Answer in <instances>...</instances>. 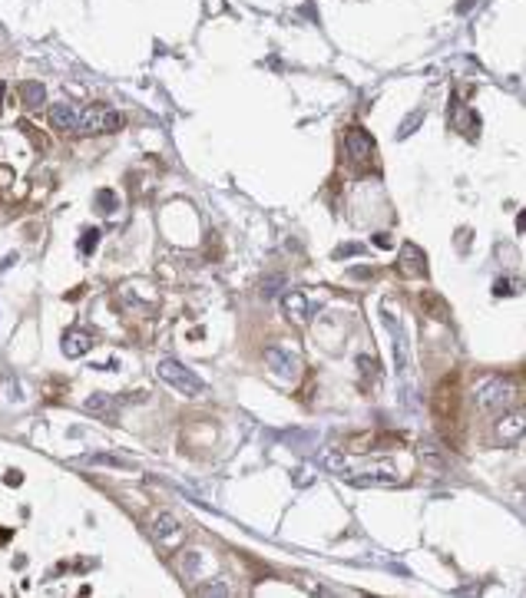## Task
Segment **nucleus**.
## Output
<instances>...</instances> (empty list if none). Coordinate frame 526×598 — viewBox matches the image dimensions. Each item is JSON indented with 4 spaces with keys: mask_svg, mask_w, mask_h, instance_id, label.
I'll list each match as a JSON object with an SVG mask.
<instances>
[{
    "mask_svg": "<svg viewBox=\"0 0 526 598\" xmlns=\"http://www.w3.org/2000/svg\"><path fill=\"white\" fill-rule=\"evenodd\" d=\"M265 360H269V367L275 377H282V380H298L301 360H298V354H291L288 347H269V351H265Z\"/></svg>",
    "mask_w": 526,
    "mask_h": 598,
    "instance_id": "5",
    "label": "nucleus"
},
{
    "mask_svg": "<svg viewBox=\"0 0 526 598\" xmlns=\"http://www.w3.org/2000/svg\"><path fill=\"white\" fill-rule=\"evenodd\" d=\"M20 96H24V106H27V109H40V106L46 103L44 83H37V80H27L24 90H20Z\"/></svg>",
    "mask_w": 526,
    "mask_h": 598,
    "instance_id": "14",
    "label": "nucleus"
},
{
    "mask_svg": "<svg viewBox=\"0 0 526 598\" xmlns=\"http://www.w3.org/2000/svg\"><path fill=\"white\" fill-rule=\"evenodd\" d=\"M93 344H96V334L90 328H70L63 334V354L66 357H83L90 354Z\"/></svg>",
    "mask_w": 526,
    "mask_h": 598,
    "instance_id": "7",
    "label": "nucleus"
},
{
    "mask_svg": "<svg viewBox=\"0 0 526 598\" xmlns=\"http://www.w3.org/2000/svg\"><path fill=\"white\" fill-rule=\"evenodd\" d=\"M493 295H496V298H503V295H516V291H513L510 281H496L493 284Z\"/></svg>",
    "mask_w": 526,
    "mask_h": 598,
    "instance_id": "24",
    "label": "nucleus"
},
{
    "mask_svg": "<svg viewBox=\"0 0 526 598\" xmlns=\"http://www.w3.org/2000/svg\"><path fill=\"white\" fill-rule=\"evenodd\" d=\"M83 463H100V466H116V469H129L133 463H126V460H116V456H106V453H93V456H87Z\"/></svg>",
    "mask_w": 526,
    "mask_h": 598,
    "instance_id": "17",
    "label": "nucleus"
},
{
    "mask_svg": "<svg viewBox=\"0 0 526 598\" xmlns=\"http://www.w3.org/2000/svg\"><path fill=\"white\" fill-rule=\"evenodd\" d=\"M0 103H3V83H0Z\"/></svg>",
    "mask_w": 526,
    "mask_h": 598,
    "instance_id": "29",
    "label": "nucleus"
},
{
    "mask_svg": "<svg viewBox=\"0 0 526 598\" xmlns=\"http://www.w3.org/2000/svg\"><path fill=\"white\" fill-rule=\"evenodd\" d=\"M156 371H159V377H163V380L169 384V387H176L179 393H185V397H199V393L206 390V384H202V377L192 374V371H189L185 364H179L176 357H163V360H159V367H156Z\"/></svg>",
    "mask_w": 526,
    "mask_h": 598,
    "instance_id": "3",
    "label": "nucleus"
},
{
    "mask_svg": "<svg viewBox=\"0 0 526 598\" xmlns=\"http://www.w3.org/2000/svg\"><path fill=\"white\" fill-rule=\"evenodd\" d=\"M7 539H10V529H3V532H0V542H7Z\"/></svg>",
    "mask_w": 526,
    "mask_h": 598,
    "instance_id": "28",
    "label": "nucleus"
},
{
    "mask_svg": "<svg viewBox=\"0 0 526 598\" xmlns=\"http://www.w3.org/2000/svg\"><path fill=\"white\" fill-rule=\"evenodd\" d=\"M520 397H523V377L490 374L473 390V400L480 410H507L510 404H520Z\"/></svg>",
    "mask_w": 526,
    "mask_h": 598,
    "instance_id": "2",
    "label": "nucleus"
},
{
    "mask_svg": "<svg viewBox=\"0 0 526 598\" xmlns=\"http://www.w3.org/2000/svg\"><path fill=\"white\" fill-rule=\"evenodd\" d=\"M83 136H100V133H120L123 129V116L116 109H109L103 103H93L80 113V126H76Z\"/></svg>",
    "mask_w": 526,
    "mask_h": 598,
    "instance_id": "4",
    "label": "nucleus"
},
{
    "mask_svg": "<svg viewBox=\"0 0 526 598\" xmlns=\"http://www.w3.org/2000/svg\"><path fill=\"white\" fill-rule=\"evenodd\" d=\"M430 410H434L440 440L451 449H460V387H457V374L444 377L434 387Z\"/></svg>",
    "mask_w": 526,
    "mask_h": 598,
    "instance_id": "1",
    "label": "nucleus"
},
{
    "mask_svg": "<svg viewBox=\"0 0 526 598\" xmlns=\"http://www.w3.org/2000/svg\"><path fill=\"white\" fill-rule=\"evenodd\" d=\"M523 427H526V413L516 407L513 413H503V417L496 420V440L500 443H513V440L523 436Z\"/></svg>",
    "mask_w": 526,
    "mask_h": 598,
    "instance_id": "9",
    "label": "nucleus"
},
{
    "mask_svg": "<svg viewBox=\"0 0 526 598\" xmlns=\"http://www.w3.org/2000/svg\"><path fill=\"white\" fill-rule=\"evenodd\" d=\"M278 284H282V278H269V281L262 284V295H265V298H275V295H278V291H275Z\"/></svg>",
    "mask_w": 526,
    "mask_h": 598,
    "instance_id": "23",
    "label": "nucleus"
},
{
    "mask_svg": "<svg viewBox=\"0 0 526 598\" xmlns=\"http://www.w3.org/2000/svg\"><path fill=\"white\" fill-rule=\"evenodd\" d=\"M374 245H377V248H394L391 235H384V232H381V235H374Z\"/></svg>",
    "mask_w": 526,
    "mask_h": 598,
    "instance_id": "25",
    "label": "nucleus"
},
{
    "mask_svg": "<svg viewBox=\"0 0 526 598\" xmlns=\"http://www.w3.org/2000/svg\"><path fill=\"white\" fill-rule=\"evenodd\" d=\"M417 304H421V311L427 317H434V321H451V304L440 298L437 291H421V295H417Z\"/></svg>",
    "mask_w": 526,
    "mask_h": 598,
    "instance_id": "10",
    "label": "nucleus"
},
{
    "mask_svg": "<svg viewBox=\"0 0 526 598\" xmlns=\"http://www.w3.org/2000/svg\"><path fill=\"white\" fill-rule=\"evenodd\" d=\"M421 122H424V109H414V113H410V116H407V120L397 126V139H407V136L414 133Z\"/></svg>",
    "mask_w": 526,
    "mask_h": 598,
    "instance_id": "16",
    "label": "nucleus"
},
{
    "mask_svg": "<svg viewBox=\"0 0 526 598\" xmlns=\"http://www.w3.org/2000/svg\"><path fill=\"white\" fill-rule=\"evenodd\" d=\"M361 447H374V436L371 433H361V436H351V440H347V449H354V453H361Z\"/></svg>",
    "mask_w": 526,
    "mask_h": 598,
    "instance_id": "19",
    "label": "nucleus"
},
{
    "mask_svg": "<svg viewBox=\"0 0 526 598\" xmlns=\"http://www.w3.org/2000/svg\"><path fill=\"white\" fill-rule=\"evenodd\" d=\"M282 308H285L288 321H295V324L308 321V298H305V291H288L282 298Z\"/></svg>",
    "mask_w": 526,
    "mask_h": 598,
    "instance_id": "11",
    "label": "nucleus"
},
{
    "mask_svg": "<svg viewBox=\"0 0 526 598\" xmlns=\"http://www.w3.org/2000/svg\"><path fill=\"white\" fill-rule=\"evenodd\" d=\"M50 122H53L60 133H76V126H80V113H76L73 106L57 103L53 109H50Z\"/></svg>",
    "mask_w": 526,
    "mask_h": 598,
    "instance_id": "12",
    "label": "nucleus"
},
{
    "mask_svg": "<svg viewBox=\"0 0 526 598\" xmlns=\"http://www.w3.org/2000/svg\"><path fill=\"white\" fill-rule=\"evenodd\" d=\"M321 466H325V469H334V473H341V476L347 473V466H345V460L338 456V449H328V453L321 456Z\"/></svg>",
    "mask_w": 526,
    "mask_h": 598,
    "instance_id": "18",
    "label": "nucleus"
},
{
    "mask_svg": "<svg viewBox=\"0 0 526 598\" xmlns=\"http://www.w3.org/2000/svg\"><path fill=\"white\" fill-rule=\"evenodd\" d=\"M345 146H347V152H351V159H358V162L374 159V142H371V136L364 133V129H358V126H351L345 133Z\"/></svg>",
    "mask_w": 526,
    "mask_h": 598,
    "instance_id": "8",
    "label": "nucleus"
},
{
    "mask_svg": "<svg viewBox=\"0 0 526 598\" xmlns=\"http://www.w3.org/2000/svg\"><path fill=\"white\" fill-rule=\"evenodd\" d=\"M7 483H10V486H20V473H7Z\"/></svg>",
    "mask_w": 526,
    "mask_h": 598,
    "instance_id": "27",
    "label": "nucleus"
},
{
    "mask_svg": "<svg viewBox=\"0 0 526 598\" xmlns=\"http://www.w3.org/2000/svg\"><path fill=\"white\" fill-rule=\"evenodd\" d=\"M96 205H100V209H109V212H113V209H116V195L106 192V189H103V192H96Z\"/></svg>",
    "mask_w": 526,
    "mask_h": 598,
    "instance_id": "21",
    "label": "nucleus"
},
{
    "mask_svg": "<svg viewBox=\"0 0 526 598\" xmlns=\"http://www.w3.org/2000/svg\"><path fill=\"white\" fill-rule=\"evenodd\" d=\"M397 271L404 278H424L427 274V254H424V248H417L414 241H404L401 245V258H397Z\"/></svg>",
    "mask_w": 526,
    "mask_h": 598,
    "instance_id": "6",
    "label": "nucleus"
},
{
    "mask_svg": "<svg viewBox=\"0 0 526 598\" xmlns=\"http://www.w3.org/2000/svg\"><path fill=\"white\" fill-rule=\"evenodd\" d=\"M83 410L87 413H93V417H113V410H116V404H113V397H106V393H93V397H87V404H83Z\"/></svg>",
    "mask_w": 526,
    "mask_h": 598,
    "instance_id": "13",
    "label": "nucleus"
},
{
    "mask_svg": "<svg viewBox=\"0 0 526 598\" xmlns=\"http://www.w3.org/2000/svg\"><path fill=\"white\" fill-rule=\"evenodd\" d=\"M364 245H341V248H334V258H351V254H361Z\"/></svg>",
    "mask_w": 526,
    "mask_h": 598,
    "instance_id": "22",
    "label": "nucleus"
},
{
    "mask_svg": "<svg viewBox=\"0 0 526 598\" xmlns=\"http://www.w3.org/2000/svg\"><path fill=\"white\" fill-rule=\"evenodd\" d=\"M351 274H354V278H371L374 271H371V268H354V271H351Z\"/></svg>",
    "mask_w": 526,
    "mask_h": 598,
    "instance_id": "26",
    "label": "nucleus"
},
{
    "mask_svg": "<svg viewBox=\"0 0 526 598\" xmlns=\"http://www.w3.org/2000/svg\"><path fill=\"white\" fill-rule=\"evenodd\" d=\"M152 536L156 539H176L179 536V519L169 516V512H163V516L152 523Z\"/></svg>",
    "mask_w": 526,
    "mask_h": 598,
    "instance_id": "15",
    "label": "nucleus"
},
{
    "mask_svg": "<svg viewBox=\"0 0 526 598\" xmlns=\"http://www.w3.org/2000/svg\"><path fill=\"white\" fill-rule=\"evenodd\" d=\"M96 241H100V228H87V232H83V245H80L83 254H90L93 248H96Z\"/></svg>",
    "mask_w": 526,
    "mask_h": 598,
    "instance_id": "20",
    "label": "nucleus"
}]
</instances>
